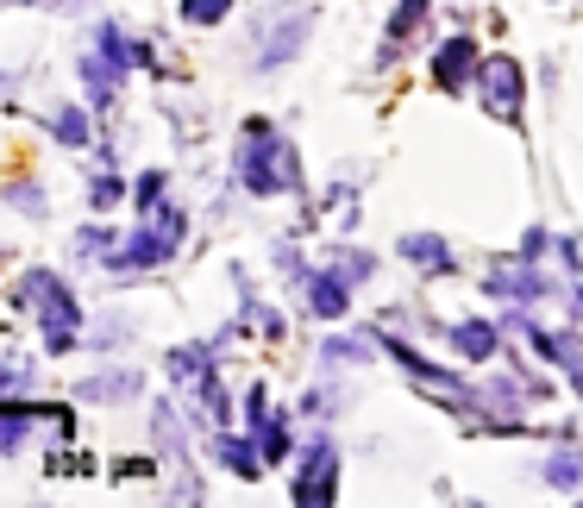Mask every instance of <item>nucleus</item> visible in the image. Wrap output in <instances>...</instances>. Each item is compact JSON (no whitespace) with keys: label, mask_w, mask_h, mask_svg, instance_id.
Listing matches in <instances>:
<instances>
[{"label":"nucleus","mask_w":583,"mask_h":508,"mask_svg":"<svg viewBox=\"0 0 583 508\" xmlns=\"http://www.w3.org/2000/svg\"><path fill=\"white\" fill-rule=\"evenodd\" d=\"M245 182L258 195L289 189V182H295V157H289V145L270 126H251V138H245Z\"/></svg>","instance_id":"f257e3e1"},{"label":"nucleus","mask_w":583,"mask_h":508,"mask_svg":"<svg viewBox=\"0 0 583 508\" xmlns=\"http://www.w3.org/2000/svg\"><path fill=\"white\" fill-rule=\"evenodd\" d=\"M26 302L44 314V333H51V352H69V345H76V302H69L63 295V283L57 276H26Z\"/></svg>","instance_id":"f03ea898"},{"label":"nucleus","mask_w":583,"mask_h":508,"mask_svg":"<svg viewBox=\"0 0 583 508\" xmlns=\"http://www.w3.org/2000/svg\"><path fill=\"white\" fill-rule=\"evenodd\" d=\"M483 101H489L496 120H515V107H521V69L508 63V57H496V63L483 69Z\"/></svg>","instance_id":"7ed1b4c3"},{"label":"nucleus","mask_w":583,"mask_h":508,"mask_svg":"<svg viewBox=\"0 0 583 508\" xmlns=\"http://www.w3.org/2000/svg\"><path fill=\"white\" fill-rule=\"evenodd\" d=\"M464 76H471V38H452L446 51H439V82L464 88Z\"/></svg>","instance_id":"20e7f679"},{"label":"nucleus","mask_w":583,"mask_h":508,"mask_svg":"<svg viewBox=\"0 0 583 508\" xmlns=\"http://www.w3.org/2000/svg\"><path fill=\"white\" fill-rule=\"evenodd\" d=\"M295 496H301V502H326V496H333V452H320V458H314Z\"/></svg>","instance_id":"39448f33"},{"label":"nucleus","mask_w":583,"mask_h":508,"mask_svg":"<svg viewBox=\"0 0 583 508\" xmlns=\"http://www.w3.org/2000/svg\"><path fill=\"white\" fill-rule=\"evenodd\" d=\"M226 7L232 0H182V19L189 26H214V19H226Z\"/></svg>","instance_id":"423d86ee"},{"label":"nucleus","mask_w":583,"mask_h":508,"mask_svg":"<svg viewBox=\"0 0 583 508\" xmlns=\"http://www.w3.org/2000/svg\"><path fill=\"white\" fill-rule=\"evenodd\" d=\"M57 132L69 138V145H82V138H88V120H82V113H57Z\"/></svg>","instance_id":"0eeeda50"}]
</instances>
